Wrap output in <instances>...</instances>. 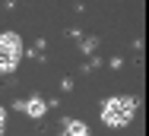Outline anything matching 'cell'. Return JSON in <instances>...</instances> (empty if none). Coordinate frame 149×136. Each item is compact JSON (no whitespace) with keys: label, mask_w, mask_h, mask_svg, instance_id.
Here are the masks:
<instances>
[{"label":"cell","mask_w":149,"mask_h":136,"mask_svg":"<svg viewBox=\"0 0 149 136\" xmlns=\"http://www.w3.org/2000/svg\"><path fill=\"white\" fill-rule=\"evenodd\" d=\"M136 114V98L130 95H118V98H108L102 105V124L105 127H127Z\"/></svg>","instance_id":"cell-1"},{"label":"cell","mask_w":149,"mask_h":136,"mask_svg":"<svg viewBox=\"0 0 149 136\" xmlns=\"http://www.w3.org/2000/svg\"><path fill=\"white\" fill-rule=\"evenodd\" d=\"M22 57V41L16 32H0V73H13Z\"/></svg>","instance_id":"cell-2"},{"label":"cell","mask_w":149,"mask_h":136,"mask_svg":"<svg viewBox=\"0 0 149 136\" xmlns=\"http://www.w3.org/2000/svg\"><path fill=\"white\" fill-rule=\"evenodd\" d=\"M22 111H26L29 117H41V114L48 111V105H45L41 98H29V101H22Z\"/></svg>","instance_id":"cell-3"},{"label":"cell","mask_w":149,"mask_h":136,"mask_svg":"<svg viewBox=\"0 0 149 136\" xmlns=\"http://www.w3.org/2000/svg\"><path fill=\"white\" fill-rule=\"evenodd\" d=\"M63 136H89V130H86V124H79V120H67Z\"/></svg>","instance_id":"cell-4"},{"label":"cell","mask_w":149,"mask_h":136,"mask_svg":"<svg viewBox=\"0 0 149 136\" xmlns=\"http://www.w3.org/2000/svg\"><path fill=\"white\" fill-rule=\"evenodd\" d=\"M3 127H6V114H3V108H0V133H3Z\"/></svg>","instance_id":"cell-5"}]
</instances>
